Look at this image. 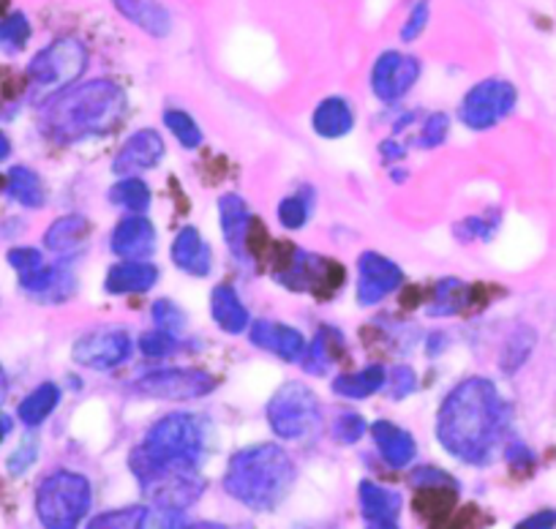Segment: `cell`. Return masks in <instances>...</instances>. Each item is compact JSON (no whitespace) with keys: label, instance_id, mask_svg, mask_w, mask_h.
Masks as SVG:
<instances>
[{"label":"cell","instance_id":"cell-1","mask_svg":"<svg viewBox=\"0 0 556 529\" xmlns=\"http://www.w3.org/2000/svg\"><path fill=\"white\" fill-rule=\"evenodd\" d=\"M510 429V404L489 377H464L437 410V440L453 458L485 467Z\"/></svg>","mask_w":556,"mask_h":529},{"label":"cell","instance_id":"cell-2","mask_svg":"<svg viewBox=\"0 0 556 529\" xmlns=\"http://www.w3.org/2000/svg\"><path fill=\"white\" fill-rule=\"evenodd\" d=\"M128 112V96L112 79H88L61 90L41 104L39 128L61 146L112 135Z\"/></svg>","mask_w":556,"mask_h":529},{"label":"cell","instance_id":"cell-3","mask_svg":"<svg viewBox=\"0 0 556 529\" xmlns=\"http://www.w3.org/2000/svg\"><path fill=\"white\" fill-rule=\"evenodd\" d=\"M298 467L290 453L276 442L240 448L224 473V491L256 513L276 511L295 486Z\"/></svg>","mask_w":556,"mask_h":529},{"label":"cell","instance_id":"cell-4","mask_svg":"<svg viewBox=\"0 0 556 529\" xmlns=\"http://www.w3.org/2000/svg\"><path fill=\"white\" fill-rule=\"evenodd\" d=\"M207 434L211 426L202 415L169 413L159 418L128 456L137 483H146L169 469H200L207 453Z\"/></svg>","mask_w":556,"mask_h":529},{"label":"cell","instance_id":"cell-5","mask_svg":"<svg viewBox=\"0 0 556 529\" xmlns=\"http://www.w3.org/2000/svg\"><path fill=\"white\" fill-rule=\"evenodd\" d=\"M276 281L295 295L330 298L346 285L344 265L330 256L312 254L301 245H285L276 251Z\"/></svg>","mask_w":556,"mask_h":529},{"label":"cell","instance_id":"cell-6","mask_svg":"<svg viewBox=\"0 0 556 529\" xmlns=\"http://www.w3.org/2000/svg\"><path fill=\"white\" fill-rule=\"evenodd\" d=\"M88 63L90 55L83 41L74 39V36L55 39L45 50L36 52L34 61L28 63V72L25 74H28L30 93L45 104L55 93L77 85L79 77L88 72Z\"/></svg>","mask_w":556,"mask_h":529},{"label":"cell","instance_id":"cell-7","mask_svg":"<svg viewBox=\"0 0 556 529\" xmlns=\"http://www.w3.org/2000/svg\"><path fill=\"white\" fill-rule=\"evenodd\" d=\"M90 502V480L72 469H61L41 480L36 491V516L45 529H77L88 516Z\"/></svg>","mask_w":556,"mask_h":529},{"label":"cell","instance_id":"cell-8","mask_svg":"<svg viewBox=\"0 0 556 529\" xmlns=\"http://www.w3.org/2000/svg\"><path fill=\"white\" fill-rule=\"evenodd\" d=\"M265 418L278 440H303L323 424V404L306 382L290 379L273 390Z\"/></svg>","mask_w":556,"mask_h":529},{"label":"cell","instance_id":"cell-9","mask_svg":"<svg viewBox=\"0 0 556 529\" xmlns=\"http://www.w3.org/2000/svg\"><path fill=\"white\" fill-rule=\"evenodd\" d=\"M218 379L211 371L197 366H169L148 371L134 379L131 390L159 402H197L216 390Z\"/></svg>","mask_w":556,"mask_h":529},{"label":"cell","instance_id":"cell-10","mask_svg":"<svg viewBox=\"0 0 556 529\" xmlns=\"http://www.w3.org/2000/svg\"><path fill=\"white\" fill-rule=\"evenodd\" d=\"M518 104L516 85L507 79L489 77L480 79L478 85L464 93L462 104H458V121L469 128V131H489L496 123L505 121Z\"/></svg>","mask_w":556,"mask_h":529},{"label":"cell","instance_id":"cell-11","mask_svg":"<svg viewBox=\"0 0 556 529\" xmlns=\"http://www.w3.org/2000/svg\"><path fill=\"white\" fill-rule=\"evenodd\" d=\"M131 333L126 328H99L79 336L72 347V361L90 371H115L134 357Z\"/></svg>","mask_w":556,"mask_h":529},{"label":"cell","instance_id":"cell-12","mask_svg":"<svg viewBox=\"0 0 556 529\" xmlns=\"http://www.w3.org/2000/svg\"><path fill=\"white\" fill-rule=\"evenodd\" d=\"M218 224H222V238L227 243L229 254L240 262H254L260 256V240L262 224L251 216L249 205L240 194L229 191V194L218 197Z\"/></svg>","mask_w":556,"mask_h":529},{"label":"cell","instance_id":"cell-13","mask_svg":"<svg viewBox=\"0 0 556 529\" xmlns=\"http://www.w3.org/2000/svg\"><path fill=\"white\" fill-rule=\"evenodd\" d=\"M420 74H424V66L415 55H406L399 50L379 52L371 66V93L382 104H395V101L409 96Z\"/></svg>","mask_w":556,"mask_h":529},{"label":"cell","instance_id":"cell-14","mask_svg":"<svg viewBox=\"0 0 556 529\" xmlns=\"http://www.w3.org/2000/svg\"><path fill=\"white\" fill-rule=\"evenodd\" d=\"M404 285V270L399 262L379 251H363L357 256V285L355 301L361 308H374L388 301Z\"/></svg>","mask_w":556,"mask_h":529},{"label":"cell","instance_id":"cell-15","mask_svg":"<svg viewBox=\"0 0 556 529\" xmlns=\"http://www.w3.org/2000/svg\"><path fill=\"white\" fill-rule=\"evenodd\" d=\"M167 153V142L159 135L156 128H137L134 135L126 137L112 159V173L117 178L123 175H142L148 169H156Z\"/></svg>","mask_w":556,"mask_h":529},{"label":"cell","instance_id":"cell-16","mask_svg":"<svg viewBox=\"0 0 556 529\" xmlns=\"http://www.w3.org/2000/svg\"><path fill=\"white\" fill-rule=\"evenodd\" d=\"M156 245L159 229L146 213H126L110 235V251L117 260H151Z\"/></svg>","mask_w":556,"mask_h":529},{"label":"cell","instance_id":"cell-17","mask_svg":"<svg viewBox=\"0 0 556 529\" xmlns=\"http://www.w3.org/2000/svg\"><path fill=\"white\" fill-rule=\"evenodd\" d=\"M249 341L256 350L270 352L285 363H301L308 344L301 330L287 323H276V319H251Z\"/></svg>","mask_w":556,"mask_h":529},{"label":"cell","instance_id":"cell-18","mask_svg":"<svg viewBox=\"0 0 556 529\" xmlns=\"http://www.w3.org/2000/svg\"><path fill=\"white\" fill-rule=\"evenodd\" d=\"M162 279L156 262L151 260H117L104 274L101 290L112 298L148 295Z\"/></svg>","mask_w":556,"mask_h":529},{"label":"cell","instance_id":"cell-19","mask_svg":"<svg viewBox=\"0 0 556 529\" xmlns=\"http://www.w3.org/2000/svg\"><path fill=\"white\" fill-rule=\"evenodd\" d=\"M169 260L180 274L191 276V279H207L213 274V265H216L211 243L202 238L194 224H186L175 232L173 245H169Z\"/></svg>","mask_w":556,"mask_h":529},{"label":"cell","instance_id":"cell-20","mask_svg":"<svg viewBox=\"0 0 556 529\" xmlns=\"http://www.w3.org/2000/svg\"><path fill=\"white\" fill-rule=\"evenodd\" d=\"M17 279L20 287L41 303H66L77 290V276H74L72 265L63 260L58 265H47L45 262L41 268L17 276Z\"/></svg>","mask_w":556,"mask_h":529},{"label":"cell","instance_id":"cell-21","mask_svg":"<svg viewBox=\"0 0 556 529\" xmlns=\"http://www.w3.org/2000/svg\"><path fill=\"white\" fill-rule=\"evenodd\" d=\"M207 312H211V319L216 323V328L224 330L227 336L249 333L251 312L243 303V298H240L238 287L232 285L213 287L211 295H207Z\"/></svg>","mask_w":556,"mask_h":529},{"label":"cell","instance_id":"cell-22","mask_svg":"<svg viewBox=\"0 0 556 529\" xmlns=\"http://www.w3.org/2000/svg\"><path fill=\"white\" fill-rule=\"evenodd\" d=\"M355 128V106L346 96H328L312 112V131L325 142H339Z\"/></svg>","mask_w":556,"mask_h":529},{"label":"cell","instance_id":"cell-23","mask_svg":"<svg viewBox=\"0 0 556 529\" xmlns=\"http://www.w3.org/2000/svg\"><path fill=\"white\" fill-rule=\"evenodd\" d=\"M112 7L126 23L137 25L151 39H167L175 28L173 12L162 0H112Z\"/></svg>","mask_w":556,"mask_h":529},{"label":"cell","instance_id":"cell-24","mask_svg":"<svg viewBox=\"0 0 556 529\" xmlns=\"http://www.w3.org/2000/svg\"><path fill=\"white\" fill-rule=\"evenodd\" d=\"M90 238V222L83 213H66V216L55 218L50 224V229L45 232V249L50 254L61 256L63 262H68L72 256L83 254L85 245Z\"/></svg>","mask_w":556,"mask_h":529},{"label":"cell","instance_id":"cell-25","mask_svg":"<svg viewBox=\"0 0 556 529\" xmlns=\"http://www.w3.org/2000/svg\"><path fill=\"white\" fill-rule=\"evenodd\" d=\"M371 440L388 467L404 469L415 462V456H417L415 437H412V431L395 426L393 420H374Z\"/></svg>","mask_w":556,"mask_h":529},{"label":"cell","instance_id":"cell-26","mask_svg":"<svg viewBox=\"0 0 556 529\" xmlns=\"http://www.w3.org/2000/svg\"><path fill=\"white\" fill-rule=\"evenodd\" d=\"M458 500V480H445V483L417 486L415 513L429 524V529H442L453 516V507Z\"/></svg>","mask_w":556,"mask_h":529},{"label":"cell","instance_id":"cell-27","mask_svg":"<svg viewBox=\"0 0 556 529\" xmlns=\"http://www.w3.org/2000/svg\"><path fill=\"white\" fill-rule=\"evenodd\" d=\"M384 379H388V368L382 363H368V366L357 368V371L333 377L330 390L339 399H346V402H363V399H371V395L382 393Z\"/></svg>","mask_w":556,"mask_h":529},{"label":"cell","instance_id":"cell-28","mask_svg":"<svg viewBox=\"0 0 556 529\" xmlns=\"http://www.w3.org/2000/svg\"><path fill=\"white\" fill-rule=\"evenodd\" d=\"M341 352H344V336L330 325H323L306 344V355L301 361L303 371L312 377H325L341 361Z\"/></svg>","mask_w":556,"mask_h":529},{"label":"cell","instance_id":"cell-29","mask_svg":"<svg viewBox=\"0 0 556 529\" xmlns=\"http://www.w3.org/2000/svg\"><path fill=\"white\" fill-rule=\"evenodd\" d=\"M475 301V290L458 279H440L429 292V303L426 312L429 317H458L467 312Z\"/></svg>","mask_w":556,"mask_h":529},{"label":"cell","instance_id":"cell-30","mask_svg":"<svg viewBox=\"0 0 556 529\" xmlns=\"http://www.w3.org/2000/svg\"><path fill=\"white\" fill-rule=\"evenodd\" d=\"M357 496H361V511L366 521H399L401 505H404L399 491L384 489L374 480H363Z\"/></svg>","mask_w":556,"mask_h":529},{"label":"cell","instance_id":"cell-31","mask_svg":"<svg viewBox=\"0 0 556 529\" xmlns=\"http://www.w3.org/2000/svg\"><path fill=\"white\" fill-rule=\"evenodd\" d=\"M61 399H63V393L55 382L36 385V388L25 395L23 402H20V407H17L20 424L28 426V429L41 426L52 413H55L58 404H61Z\"/></svg>","mask_w":556,"mask_h":529},{"label":"cell","instance_id":"cell-32","mask_svg":"<svg viewBox=\"0 0 556 529\" xmlns=\"http://www.w3.org/2000/svg\"><path fill=\"white\" fill-rule=\"evenodd\" d=\"M7 191L14 202H20L23 207H30V211H39L47 202V186L41 180V175L36 169L23 167V164L9 169Z\"/></svg>","mask_w":556,"mask_h":529},{"label":"cell","instance_id":"cell-33","mask_svg":"<svg viewBox=\"0 0 556 529\" xmlns=\"http://www.w3.org/2000/svg\"><path fill=\"white\" fill-rule=\"evenodd\" d=\"M106 200L115 207L126 213H148L153 202V191L148 186V180H142L139 175H123L106 191Z\"/></svg>","mask_w":556,"mask_h":529},{"label":"cell","instance_id":"cell-34","mask_svg":"<svg viewBox=\"0 0 556 529\" xmlns=\"http://www.w3.org/2000/svg\"><path fill=\"white\" fill-rule=\"evenodd\" d=\"M164 126H167L169 135L175 137V142H178L180 148H186V151H197V148L205 142V135H202L200 123L194 121V115L186 110H180V106H169V110H164Z\"/></svg>","mask_w":556,"mask_h":529},{"label":"cell","instance_id":"cell-35","mask_svg":"<svg viewBox=\"0 0 556 529\" xmlns=\"http://www.w3.org/2000/svg\"><path fill=\"white\" fill-rule=\"evenodd\" d=\"M314 211V197L303 194V191H295V194H287L285 200L276 205V218L278 224L290 232H298V229H306L308 218H312Z\"/></svg>","mask_w":556,"mask_h":529},{"label":"cell","instance_id":"cell-36","mask_svg":"<svg viewBox=\"0 0 556 529\" xmlns=\"http://www.w3.org/2000/svg\"><path fill=\"white\" fill-rule=\"evenodd\" d=\"M30 34H34V28H30L28 17L23 12L7 14V17L0 20V50L7 52V55H17V52L28 47Z\"/></svg>","mask_w":556,"mask_h":529},{"label":"cell","instance_id":"cell-37","mask_svg":"<svg viewBox=\"0 0 556 529\" xmlns=\"http://www.w3.org/2000/svg\"><path fill=\"white\" fill-rule=\"evenodd\" d=\"M146 513V505L117 507V511H106L101 513V516H96L85 529H142Z\"/></svg>","mask_w":556,"mask_h":529},{"label":"cell","instance_id":"cell-38","mask_svg":"<svg viewBox=\"0 0 556 529\" xmlns=\"http://www.w3.org/2000/svg\"><path fill=\"white\" fill-rule=\"evenodd\" d=\"M151 319H153V328L159 330H167V333H184L186 325H189V317H186L184 306L169 298H159L156 303L151 306Z\"/></svg>","mask_w":556,"mask_h":529},{"label":"cell","instance_id":"cell-39","mask_svg":"<svg viewBox=\"0 0 556 529\" xmlns=\"http://www.w3.org/2000/svg\"><path fill=\"white\" fill-rule=\"evenodd\" d=\"M453 117L447 112H429L420 123V131H417V148H440L447 142L451 135Z\"/></svg>","mask_w":556,"mask_h":529},{"label":"cell","instance_id":"cell-40","mask_svg":"<svg viewBox=\"0 0 556 529\" xmlns=\"http://www.w3.org/2000/svg\"><path fill=\"white\" fill-rule=\"evenodd\" d=\"M180 336L167 333V330H146V333L137 339V350L146 357H169L180 350Z\"/></svg>","mask_w":556,"mask_h":529},{"label":"cell","instance_id":"cell-41","mask_svg":"<svg viewBox=\"0 0 556 529\" xmlns=\"http://www.w3.org/2000/svg\"><path fill=\"white\" fill-rule=\"evenodd\" d=\"M417 390V371L406 363L388 368V379H384V390L390 402H404L406 395H412Z\"/></svg>","mask_w":556,"mask_h":529},{"label":"cell","instance_id":"cell-42","mask_svg":"<svg viewBox=\"0 0 556 529\" xmlns=\"http://www.w3.org/2000/svg\"><path fill=\"white\" fill-rule=\"evenodd\" d=\"M429 23H431V0H415L409 14H406L404 25H401V41H404V45L417 41L426 34Z\"/></svg>","mask_w":556,"mask_h":529},{"label":"cell","instance_id":"cell-43","mask_svg":"<svg viewBox=\"0 0 556 529\" xmlns=\"http://www.w3.org/2000/svg\"><path fill=\"white\" fill-rule=\"evenodd\" d=\"M532 344H534L532 330H521V333H513L510 339H507L505 350H502V368H505V371H516V368L521 366V363L529 357V352H532Z\"/></svg>","mask_w":556,"mask_h":529},{"label":"cell","instance_id":"cell-44","mask_svg":"<svg viewBox=\"0 0 556 529\" xmlns=\"http://www.w3.org/2000/svg\"><path fill=\"white\" fill-rule=\"evenodd\" d=\"M368 424L363 415L357 413H341L333 424V440L341 442V445H355V442L363 440Z\"/></svg>","mask_w":556,"mask_h":529},{"label":"cell","instance_id":"cell-45","mask_svg":"<svg viewBox=\"0 0 556 529\" xmlns=\"http://www.w3.org/2000/svg\"><path fill=\"white\" fill-rule=\"evenodd\" d=\"M184 511H175V507H156L151 505V511L146 513V521L142 529H186Z\"/></svg>","mask_w":556,"mask_h":529},{"label":"cell","instance_id":"cell-46","mask_svg":"<svg viewBox=\"0 0 556 529\" xmlns=\"http://www.w3.org/2000/svg\"><path fill=\"white\" fill-rule=\"evenodd\" d=\"M7 260L9 265L17 270V276H25L45 265V254H41V249H36V245H14L7 254Z\"/></svg>","mask_w":556,"mask_h":529},{"label":"cell","instance_id":"cell-47","mask_svg":"<svg viewBox=\"0 0 556 529\" xmlns=\"http://www.w3.org/2000/svg\"><path fill=\"white\" fill-rule=\"evenodd\" d=\"M39 458V440L36 437H25L23 442L17 445V451L9 456V473L12 475H23L34 467V462Z\"/></svg>","mask_w":556,"mask_h":529},{"label":"cell","instance_id":"cell-48","mask_svg":"<svg viewBox=\"0 0 556 529\" xmlns=\"http://www.w3.org/2000/svg\"><path fill=\"white\" fill-rule=\"evenodd\" d=\"M445 527L447 529H480L483 527V521H480V507L467 505L462 513L451 516V521H447Z\"/></svg>","mask_w":556,"mask_h":529},{"label":"cell","instance_id":"cell-49","mask_svg":"<svg viewBox=\"0 0 556 529\" xmlns=\"http://www.w3.org/2000/svg\"><path fill=\"white\" fill-rule=\"evenodd\" d=\"M379 156H382L384 164H399V162H404L406 148L401 146L395 137H384V140L379 142Z\"/></svg>","mask_w":556,"mask_h":529},{"label":"cell","instance_id":"cell-50","mask_svg":"<svg viewBox=\"0 0 556 529\" xmlns=\"http://www.w3.org/2000/svg\"><path fill=\"white\" fill-rule=\"evenodd\" d=\"M516 529H556V511L532 513L521 524H516Z\"/></svg>","mask_w":556,"mask_h":529},{"label":"cell","instance_id":"cell-51","mask_svg":"<svg viewBox=\"0 0 556 529\" xmlns=\"http://www.w3.org/2000/svg\"><path fill=\"white\" fill-rule=\"evenodd\" d=\"M505 456L513 467H532V462H534V456L529 453V448L523 445V442H510L505 451Z\"/></svg>","mask_w":556,"mask_h":529},{"label":"cell","instance_id":"cell-52","mask_svg":"<svg viewBox=\"0 0 556 529\" xmlns=\"http://www.w3.org/2000/svg\"><path fill=\"white\" fill-rule=\"evenodd\" d=\"M9 434H12V418H9V415L0 410V442L7 440Z\"/></svg>","mask_w":556,"mask_h":529},{"label":"cell","instance_id":"cell-53","mask_svg":"<svg viewBox=\"0 0 556 529\" xmlns=\"http://www.w3.org/2000/svg\"><path fill=\"white\" fill-rule=\"evenodd\" d=\"M9 153H12V142H9V137L0 131V162H7Z\"/></svg>","mask_w":556,"mask_h":529},{"label":"cell","instance_id":"cell-54","mask_svg":"<svg viewBox=\"0 0 556 529\" xmlns=\"http://www.w3.org/2000/svg\"><path fill=\"white\" fill-rule=\"evenodd\" d=\"M7 393H9V377H7V368L0 366V402L7 399Z\"/></svg>","mask_w":556,"mask_h":529},{"label":"cell","instance_id":"cell-55","mask_svg":"<svg viewBox=\"0 0 556 529\" xmlns=\"http://www.w3.org/2000/svg\"><path fill=\"white\" fill-rule=\"evenodd\" d=\"M186 529H227L224 524H216V521H197V524H189Z\"/></svg>","mask_w":556,"mask_h":529},{"label":"cell","instance_id":"cell-56","mask_svg":"<svg viewBox=\"0 0 556 529\" xmlns=\"http://www.w3.org/2000/svg\"><path fill=\"white\" fill-rule=\"evenodd\" d=\"M390 178L401 186L404 180H409V169H390Z\"/></svg>","mask_w":556,"mask_h":529},{"label":"cell","instance_id":"cell-57","mask_svg":"<svg viewBox=\"0 0 556 529\" xmlns=\"http://www.w3.org/2000/svg\"><path fill=\"white\" fill-rule=\"evenodd\" d=\"M366 529H399L395 521H368Z\"/></svg>","mask_w":556,"mask_h":529},{"label":"cell","instance_id":"cell-58","mask_svg":"<svg viewBox=\"0 0 556 529\" xmlns=\"http://www.w3.org/2000/svg\"><path fill=\"white\" fill-rule=\"evenodd\" d=\"M303 529H333V527H303Z\"/></svg>","mask_w":556,"mask_h":529}]
</instances>
